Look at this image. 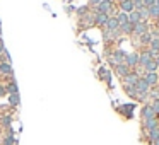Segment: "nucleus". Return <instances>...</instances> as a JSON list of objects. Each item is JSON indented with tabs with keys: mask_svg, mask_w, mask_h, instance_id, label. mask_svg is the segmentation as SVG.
Instances as JSON below:
<instances>
[{
	"mask_svg": "<svg viewBox=\"0 0 159 145\" xmlns=\"http://www.w3.org/2000/svg\"><path fill=\"white\" fill-rule=\"evenodd\" d=\"M135 89H137L139 94H144V96H149V90H151V86L147 84V80L144 79V77H140L139 79V82L135 84Z\"/></svg>",
	"mask_w": 159,
	"mask_h": 145,
	"instance_id": "nucleus-1",
	"label": "nucleus"
},
{
	"mask_svg": "<svg viewBox=\"0 0 159 145\" xmlns=\"http://www.w3.org/2000/svg\"><path fill=\"white\" fill-rule=\"evenodd\" d=\"M154 145H159V138H157V140H154Z\"/></svg>",
	"mask_w": 159,
	"mask_h": 145,
	"instance_id": "nucleus-33",
	"label": "nucleus"
},
{
	"mask_svg": "<svg viewBox=\"0 0 159 145\" xmlns=\"http://www.w3.org/2000/svg\"><path fill=\"white\" fill-rule=\"evenodd\" d=\"M98 7V14H110L111 11H113V4L111 2H101L99 5H96Z\"/></svg>",
	"mask_w": 159,
	"mask_h": 145,
	"instance_id": "nucleus-6",
	"label": "nucleus"
},
{
	"mask_svg": "<svg viewBox=\"0 0 159 145\" xmlns=\"http://www.w3.org/2000/svg\"><path fill=\"white\" fill-rule=\"evenodd\" d=\"M104 2H113V0H104Z\"/></svg>",
	"mask_w": 159,
	"mask_h": 145,
	"instance_id": "nucleus-37",
	"label": "nucleus"
},
{
	"mask_svg": "<svg viewBox=\"0 0 159 145\" xmlns=\"http://www.w3.org/2000/svg\"><path fill=\"white\" fill-rule=\"evenodd\" d=\"M120 2H121V0H120Z\"/></svg>",
	"mask_w": 159,
	"mask_h": 145,
	"instance_id": "nucleus-39",
	"label": "nucleus"
},
{
	"mask_svg": "<svg viewBox=\"0 0 159 145\" xmlns=\"http://www.w3.org/2000/svg\"><path fill=\"white\" fill-rule=\"evenodd\" d=\"M116 21H118V24H120V26L127 24V22H128V14H125V12L118 14V15H116Z\"/></svg>",
	"mask_w": 159,
	"mask_h": 145,
	"instance_id": "nucleus-20",
	"label": "nucleus"
},
{
	"mask_svg": "<svg viewBox=\"0 0 159 145\" xmlns=\"http://www.w3.org/2000/svg\"><path fill=\"white\" fill-rule=\"evenodd\" d=\"M9 90H11L12 94H17V86H16V84H11V86H9Z\"/></svg>",
	"mask_w": 159,
	"mask_h": 145,
	"instance_id": "nucleus-28",
	"label": "nucleus"
},
{
	"mask_svg": "<svg viewBox=\"0 0 159 145\" xmlns=\"http://www.w3.org/2000/svg\"><path fill=\"white\" fill-rule=\"evenodd\" d=\"M156 7H159V0H156Z\"/></svg>",
	"mask_w": 159,
	"mask_h": 145,
	"instance_id": "nucleus-35",
	"label": "nucleus"
},
{
	"mask_svg": "<svg viewBox=\"0 0 159 145\" xmlns=\"http://www.w3.org/2000/svg\"><path fill=\"white\" fill-rule=\"evenodd\" d=\"M11 103L12 104H17L19 103V96H17V94H12V96H11Z\"/></svg>",
	"mask_w": 159,
	"mask_h": 145,
	"instance_id": "nucleus-27",
	"label": "nucleus"
},
{
	"mask_svg": "<svg viewBox=\"0 0 159 145\" xmlns=\"http://www.w3.org/2000/svg\"><path fill=\"white\" fill-rule=\"evenodd\" d=\"M156 120H157V123H159V113H157V114H156Z\"/></svg>",
	"mask_w": 159,
	"mask_h": 145,
	"instance_id": "nucleus-34",
	"label": "nucleus"
},
{
	"mask_svg": "<svg viewBox=\"0 0 159 145\" xmlns=\"http://www.w3.org/2000/svg\"><path fill=\"white\" fill-rule=\"evenodd\" d=\"M152 58V53L151 51H145V53H139V67H144L145 63H149Z\"/></svg>",
	"mask_w": 159,
	"mask_h": 145,
	"instance_id": "nucleus-8",
	"label": "nucleus"
},
{
	"mask_svg": "<svg viewBox=\"0 0 159 145\" xmlns=\"http://www.w3.org/2000/svg\"><path fill=\"white\" fill-rule=\"evenodd\" d=\"M115 72H116L118 75L125 77V75H128V73H130V67H128V65H125V63H120V65H116V67H115Z\"/></svg>",
	"mask_w": 159,
	"mask_h": 145,
	"instance_id": "nucleus-12",
	"label": "nucleus"
},
{
	"mask_svg": "<svg viewBox=\"0 0 159 145\" xmlns=\"http://www.w3.org/2000/svg\"><path fill=\"white\" fill-rule=\"evenodd\" d=\"M144 79L147 80V84H149L151 87H156V86L159 84V75H157L156 72H154V73H145Z\"/></svg>",
	"mask_w": 159,
	"mask_h": 145,
	"instance_id": "nucleus-10",
	"label": "nucleus"
},
{
	"mask_svg": "<svg viewBox=\"0 0 159 145\" xmlns=\"http://www.w3.org/2000/svg\"><path fill=\"white\" fill-rule=\"evenodd\" d=\"M101 2H103V0H89V4H91V5H99Z\"/></svg>",
	"mask_w": 159,
	"mask_h": 145,
	"instance_id": "nucleus-29",
	"label": "nucleus"
},
{
	"mask_svg": "<svg viewBox=\"0 0 159 145\" xmlns=\"http://www.w3.org/2000/svg\"><path fill=\"white\" fill-rule=\"evenodd\" d=\"M142 4H144L145 9L152 7V5H156V0H142Z\"/></svg>",
	"mask_w": 159,
	"mask_h": 145,
	"instance_id": "nucleus-26",
	"label": "nucleus"
},
{
	"mask_svg": "<svg viewBox=\"0 0 159 145\" xmlns=\"http://www.w3.org/2000/svg\"><path fill=\"white\" fill-rule=\"evenodd\" d=\"M108 19H110V15H108V14H96V17H94V22H96L98 26H106Z\"/></svg>",
	"mask_w": 159,
	"mask_h": 145,
	"instance_id": "nucleus-13",
	"label": "nucleus"
},
{
	"mask_svg": "<svg viewBox=\"0 0 159 145\" xmlns=\"http://www.w3.org/2000/svg\"><path fill=\"white\" fill-rule=\"evenodd\" d=\"M154 60H156V63H157V67H159V53L156 55V58H154Z\"/></svg>",
	"mask_w": 159,
	"mask_h": 145,
	"instance_id": "nucleus-31",
	"label": "nucleus"
},
{
	"mask_svg": "<svg viewBox=\"0 0 159 145\" xmlns=\"http://www.w3.org/2000/svg\"><path fill=\"white\" fill-rule=\"evenodd\" d=\"M140 114H142V118H144V121H145V120H152V118H156V113H154V109L151 108V104H144V106H142Z\"/></svg>",
	"mask_w": 159,
	"mask_h": 145,
	"instance_id": "nucleus-5",
	"label": "nucleus"
},
{
	"mask_svg": "<svg viewBox=\"0 0 159 145\" xmlns=\"http://www.w3.org/2000/svg\"><path fill=\"white\" fill-rule=\"evenodd\" d=\"M0 72H2V73H9V75H11L12 68H11V65H9V63H2V65H0Z\"/></svg>",
	"mask_w": 159,
	"mask_h": 145,
	"instance_id": "nucleus-23",
	"label": "nucleus"
},
{
	"mask_svg": "<svg viewBox=\"0 0 159 145\" xmlns=\"http://www.w3.org/2000/svg\"><path fill=\"white\" fill-rule=\"evenodd\" d=\"M149 138H151L152 142L157 140V138H159V126H156V128H152V130H149Z\"/></svg>",
	"mask_w": 159,
	"mask_h": 145,
	"instance_id": "nucleus-22",
	"label": "nucleus"
},
{
	"mask_svg": "<svg viewBox=\"0 0 159 145\" xmlns=\"http://www.w3.org/2000/svg\"><path fill=\"white\" fill-rule=\"evenodd\" d=\"M4 92H5V90H4V89H0V94H4Z\"/></svg>",
	"mask_w": 159,
	"mask_h": 145,
	"instance_id": "nucleus-36",
	"label": "nucleus"
},
{
	"mask_svg": "<svg viewBox=\"0 0 159 145\" xmlns=\"http://www.w3.org/2000/svg\"><path fill=\"white\" fill-rule=\"evenodd\" d=\"M134 33L135 34H145V33H149V26H147V22H139V24H135L134 26Z\"/></svg>",
	"mask_w": 159,
	"mask_h": 145,
	"instance_id": "nucleus-9",
	"label": "nucleus"
},
{
	"mask_svg": "<svg viewBox=\"0 0 159 145\" xmlns=\"http://www.w3.org/2000/svg\"><path fill=\"white\" fill-rule=\"evenodd\" d=\"M149 94H151L152 99H159V89H156V87H152V89L149 90Z\"/></svg>",
	"mask_w": 159,
	"mask_h": 145,
	"instance_id": "nucleus-24",
	"label": "nucleus"
},
{
	"mask_svg": "<svg viewBox=\"0 0 159 145\" xmlns=\"http://www.w3.org/2000/svg\"><path fill=\"white\" fill-rule=\"evenodd\" d=\"M139 41H140L142 45H151V41H152L151 33H145V34H140V36H139Z\"/></svg>",
	"mask_w": 159,
	"mask_h": 145,
	"instance_id": "nucleus-16",
	"label": "nucleus"
},
{
	"mask_svg": "<svg viewBox=\"0 0 159 145\" xmlns=\"http://www.w3.org/2000/svg\"><path fill=\"white\" fill-rule=\"evenodd\" d=\"M5 143H7V145H11V143H14V138H5Z\"/></svg>",
	"mask_w": 159,
	"mask_h": 145,
	"instance_id": "nucleus-30",
	"label": "nucleus"
},
{
	"mask_svg": "<svg viewBox=\"0 0 159 145\" xmlns=\"http://www.w3.org/2000/svg\"><path fill=\"white\" fill-rule=\"evenodd\" d=\"M151 108L154 109V113L157 114V113H159V99H152V104H151Z\"/></svg>",
	"mask_w": 159,
	"mask_h": 145,
	"instance_id": "nucleus-25",
	"label": "nucleus"
},
{
	"mask_svg": "<svg viewBox=\"0 0 159 145\" xmlns=\"http://www.w3.org/2000/svg\"><path fill=\"white\" fill-rule=\"evenodd\" d=\"M0 51H4V43L0 41Z\"/></svg>",
	"mask_w": 159,
	"mask_h": 145,
	"instance_id": "nucleus-32",
	"label": "nucleus"
},
{
	"mask_svg": "<svg viewBox=\"0 0 159 145\" xmlns=\"http://www.w3.org/2000/svg\"><path fill=\"white\" fill-rule=\"evenodd\" d=\"M128 22H130V24H134V26L139 24V22H142L139 11H134V12H130V14H128Z\"/></svg>",
	"mask_w": 159,
	"mask_h": 145,
	"instance_id": "nucleus-14",
	"label": "nucleus"
},
{
	"mask_svg": "<svg viewBox=\"0 0 159 145\" xmlns=\"http://www.w3.org/2000/svg\"><path fill=\"white\" fill-rule=\"evenodd\" d=\"M125 55H127V53H123V51H120V50H118V51H115L113 55L110 56V62L113 63L115 67L120 65V63H125Z\"/></svg>",
	"mask_w": 159,
	"mask_h": 145,
	"instance_id": "nucleus-3",
	"label": "nucleus"
},
{
	"mask_svg": "<svg viewBox=\"0 0 159 145\" xmlns=\"http://www.w3.org/2000/svg\"><path fill=\"white\" fill-rule=\"evenodd\" d=\"M144 126L147 128V130H152V128L159 126V123H157V120H156V118H152V120H145L144 121Z\"/></svg>",
	"mask_w": 159,
	"mask_h": 145,
	"instance_id": "nucleus-18",
	"label": "nucleus"
},
{
	"mask_svg": "<svg viewBox=\"0 0 159 145\" xmlns=\"http://www.w3.org/2000/svg\"><path fill=\"white\" fill-rule=\"evenodd\" d=\"M120 31L123 33V34H132V33H134V24H130V22H127V24L120 26Z\"/></svg>",
	"mask_w": 159,
	"mask_h": 145,
	"instance_id": "nucleus-17",
	"label": "nucleus"
},
{
	"mask_svg": "<svg viewBox=\"0 0 159 145\" xmlns=\"http://www.w3.org/2000/svg\"><path fill=\"white\" fill-rule=\"evenodd\" d=\"M125 65L132 67H137L139 65V53H127L125 55Z\"/></svg>",
	"mask_w": 159,
	"mask_h": 145,
	"instance_id": "nucleus-4",
	"label": "nucleus"
},
{
	"mask_svg": "<svg viewBox=\"0 0 159 145\" xmlns=\"http://www.w3.org/2000/svg\"><path fill=\"white\" fill-rule=\"evenodd\" d=\"M120 7H121V11H123L125 14H130V12L135 11V5H134V2H132V0H121Z\"/></svg>",
	"mask_w": 159,
	"mask_h": 145,
	"instance_id": "nucleus-7",
	"label": "nucleus"
},
{
	"mask_svg": "<svg viewBox=\"0 0 159 145\" xmlns=\"http://www.w3.org/2000/svg\"><path fill=\"white\" fill-rule=\"evenodd\" d=\"M149 46H151V53H152V55H157V53H159V38L157 39H152Z\"/></svg>",
	"mask_w": 159,
	"mask_h": 145,
	"instance_id": "nucleus-19",
	"label": "nucleus"
},
{
	"mask_svg": "<svg viewBox=\"0 0 159 145\" xmlns=\"http://www.w3.org/2000/svg\"><path fill=\"white\" fill-rule=\"evenodd\" d=\"M157 28H159V24H157Z\"/></svg>",
	"mask_w": 159,
	"mask_h": 145,
	"instance_id": "nucleus-38",
	"label": "nucleus"
},
{
	"mask_svg": "<svg viewBox=\"0 0 159 145\" xmlns=\"http://www.w3.org/2000/svg\"><path fill=\"white\" fill-rule=\"evenodd\" d=\"M139 79L140 77L137 75L135 72H130L128 75H125L123 77V86H128V87H135V84L139 82Z\"/></svg>",
	"mask_w": 159,
	"mask_h": 145,
	"instance_id": "nucleus-2",
	"label": "nucleus"
},
{
	"mask_svg": "<svg viewBox=\"0 0 159 145\" xmlns=\"http://www.w3.org/2000/svg\"><path fill=\"white\" fill-rule=\"evenodd\" d=\"M104 28H106V31H118V29H120V24H118L116 17H110Z\"/></svg>",
	"mask_w": 159,
	"mask_h": 145,
	"instance_id": "nucleus-11",
	"label": "nucleus"
},
{
	"mask_svg": "<svg viewBox=\"0 0 159 145\" xmlns=\"http://www.w3.org/2000/svg\"><path fill=\"white\" fill-rule=\"evenodd\" d=\"M144 68H145V72H147V73H154L159 67H157V63H156V60H151L149 63H145V65H144Z\"/></svg>",
	"mask_w": 159,
	"mask_h": 145,
	"instance_id": "nucleus-15",
	"label": "nucleus"
},
{
	"mask_svg": "<svg viewBox=\"0 0 159 145\" xmlns=\"http://www.w3.org/2000/svg\"><path fill=\"white\" fill-rule=\"evenodd\" d=\"M147 11H149V17L159 19V7H156V5H152V7H149Z\"/></svg>",
	"mask_w": 159,
	"mask_h": 145,
	"instance_id": "nucleus-21",
	"label": "nucleus"
}]
</instances>
